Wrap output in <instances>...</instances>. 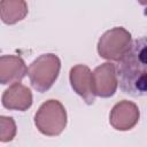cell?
I'll return each mask as SVG.
<instances>
[{"label":"cell","mask_w":147,"mask_h":147,"mask_svg":"<svg viewBox=\"0 0 147 147\" xmlns=\"http://www.w3.org/2000/svg\"><path fill=\"white\" fill-rule=\"evenodd\" d=\"M61 70V60L56 54L46 53L39 55L29 65L26 74L32 87L44 93L48 91L59 77Z\"/></svg>","instance_id":"7a4b0ae2"},{"label":"cell","mask_w":147,"mask_h":147,"mask_svg":"<svg viewBox=\"0 0 147 147\" xmlns=\"http://www.w3.org/2000/svg\"><path fill=\"white\" fill-rule=\"evenodd\" d=\"M147 42L146 38L132 41L129 51L118 62L116 74L121 90L134 98L147 92Z\"/></svg>","instance_id":"6da1fadb"},{"label":"cell","mask_w":147,"mask_h":147,"mask_svg":"<svg viewBox=\"0 0 147 147\" xmlns=\"http://www.w3.org/2000/svg\"><path fill=\"white\" fill-rule=\"evenodd\" d=\"M2 106L8 110H28L33 102L32 92L29 87L20 82L11 84L1 96Z\"/></svg>","instance_id":"ba28073f"},{"label":"cell","mask_w":147,"mask_h":147,"mask_svg":"<svg viewBox=\"0 0 147 147\" xmlns=\"http://www.w3.org/2000/svg\"><path fill=\"white\" fill-rule=\"evenodd\" d=\"M139 118V107L132 101L122 100L111 108L109 124L117 131H129L138 124Z\"/></svg>","instance_id":"5b68a950"},{"label":"cell","mask_w":147,"mask_h":147,"mask_svg":"<svg viewBox=\"0 0 147 147\" xmlns=\"http://www.w3.org/2000/svg\"><path fill=\"white\" fill-rule=\"evenodd\" d=\"M25 0H0V20L7 25H14L28 15Z\"/></svg>","instance_id":"30bf717a"},{"label":"cell","mask_w":147,"mask_h":147,"mask_svg":"<svg viewBox=\"0 0 147 147\" xmlns=\"http://www.w3.org/2000/svg\"><path fill=\"white\" fill-rule=\"evenodd\" d=\"M69 79L72 90L85 101V103L93 105L95 94L93 91V76L91 69L85 64H76L70 69Z\"/></svg>","instance_id":"52a82bcc"},{"label":"cell","mask_w":147,"mask_h":147,"mask_svg":"<svg viewBox=\"0 0 147 147\" xmlns=\"http://www.w3.org/2000/svg\"><path fill=\"white\" fill-rule=\"evenodd\" d=\"M132 44L131 33L123 26L107 30L98 41V53L108 61H119Z\"/></svg>","instance_id":"277c9868"},{"label":"cell","mask_w":147,"mask_h":147,"mask_svg":"<svg viewBox=\"0 0 147 147\" xmlns=\"http://www.w3.org/2000/svg\"><path fill=\"white\" fill-rule=\"evenodd\" d=\"M17 132L15 119L10 116L0 115V141L9 142L11 141Z\"/></svg>","instance_id":"8fae6325"},{"label":"cell","mask_w":147,"mask_h":147,"mask_svg":"<svg viewBox=\"0 0 147 147\" xmlns=\"http://www.w3.org/2000/svg\"><path fill=\"white\" fill-rule=\"evenodd\" d=\"M93 91L100 98H110L116 93L118 87L116 67L111 62H105L98 65L92 72Z\"/></svg>","instance_id":"8992f818"},{"label":"cell","mask_w":147,"mask_h":147,"mask_svg":"<svg viewBox=\"0 0 147 147\" xmlns=\"http://www.w3.org/2000/svg\"><path fill=\"white\" fill-rule=\"evenodd\" d=\"M139 1H140L141 5H146V1H145V0H139Z\"/></svg>","instance_id":"7c38bea8"},{"label":"cell","mask_w":147,"mask_h":147,"mask_svg":"<svg viewBox=\"0 0 147 147\" xmlns=\"http://www.w3.org/2000/svg\"><path fill=\"white\" fill-rule=\"evenodd\" d=\"M26 64L18 55L0 56V84L8 85L21 82L26 75Z\"/></svg>","instance_id":"9c48e42d"},{"label":"cell","mask_w":147,"mask_h":147,"mask_svg":"<svg viewBox=\"0 0 147 147\" xmlns=\"http://www.w3.org/2000/svg\"><path fill=\"white\" fill-rule=\"evenodd\" d=\"M68 123L64 106L54 99L45 101L34 115V125L40 133L47 137L60 136Z\"/></svg>","instance_id":"3957f363"}]
</instances>
